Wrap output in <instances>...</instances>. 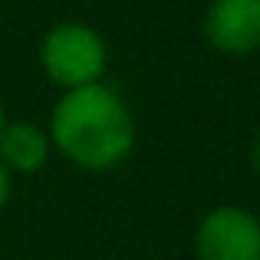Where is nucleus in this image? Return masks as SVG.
Returning a JSON list of instances; mask_svg holds the SVG:
<instances>
[{"label": "nucleus", "mask_w": 260, "mask_h": 260, "mask_svg": "<svg viewBox=\"0 0 260 260\" xmlns=\"http://www.w3.org/2000/svg\"><path fill=\"white\" fill-rule=\"evenodd\" d=\"M53 152L83 172H112L135 148V115L106 83L66 89L46 125Z\"/></svg>", "instance_id": "nucleus-1"}, {"label": "nucleus", "mask_w": 260, "mask_h": 260, "mask_svg": "<svg viewBox=\"0 0 260 260\" xmlns=\"http://www.w3.org/2000/svg\"><path fill=\"white\" fill-rule=\"evenodd\" d=\"M40 66L53 86L79 89L102 83V73L109 66V46L102 33L79 20H63L50 26L40 40Z\"/></svg>", "instance_id": "nucleus-2"}, {"label": "nucleus", "mask_w": 260, "mask_h": 260, "mask_svg": "<svg viewBox=\"0 0 260 260\" xmlns=\"http://www.w3.org/2000/svg\"><path fill=\"white\" fill-rule=\"evenodd\" d=\"M194 260H260V217L237 204H217L194 228Z\"/></svg>", "instance_id": "nucleus-3"}, {"label": "nucleus", "mask_w": 260, "mask_h": 260, "mask_svg": "<svg viewBox=\"0 0 260 260\" xmlns=\"http://www.w3.org/2000/svg\"><path fill=\"white\" fill-rule=\"evenodd\" d=\"M211 50L224 56H250L260 50V0H211L201 20Z\"/></svg>", "instance_id": "nucleus-4"}, {"label": "nucleus", "mask_w": 260, "mask_h": 260, "mask_svg": "<svg viewBox=\"0 0 260 260\" xmlns=\"http://www.w3.org/2000/svg\"><path fill=\"white\" fill-rule=\"evenodd\" d=\"M53 145L43 125L30 119H7L0 128V165L10 175H37L50 161Z\"/></svg>", "instance_id": "nucleus-5"}, {"label": "nucleus", "mask_w": 260, "mask_h": 260, "mask_svg": "<svg viewBox=\"0 0 260 260\" xmlns=\"http://www.w3.org/2000/svg\"><path fill=\"white\" fill-rule=\"evenodd\" d=\"M10 194H13V175L0 165V214H4V208L10 204Z\"/></svg>", "instance_id": "nucleus-6"}, {"label": "nucleus", "mask_w": 260, "mask_h": 260, "mask_svg": "<svg viewBox=\"0 0 260 260\" xmlns=\"http://www.w3.org/2000/svg\"><path fill=\"white\" fill-rule=\"evenodd\" d=\"M250 165H254V172L260 175V135H257V142H254V148H250Z\"/></svg>", "instance_id": "nucleus-7"}, {"label": "nucleus", "mask_w": 260, "mask_h": 260, "mask_svg": "<svg viewBox=\"0 0 260 260\" xmlns=\"http://www.w3.org/2000/svg\"><path fill=\"white\" fill-rule=\"evenodd\" d=\"M4 122H7V112H4V99H0V128H4Z\"/></svg>", "instance_id": "nucleus-8"}]
</instances>
